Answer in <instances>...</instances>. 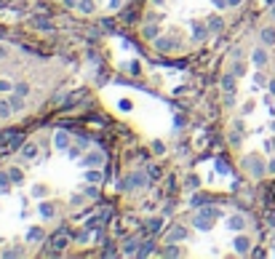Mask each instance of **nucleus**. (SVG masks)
<instances>
[{
  "label": "nucleus",
  "instance_id": "obj_1",
  "mask_svg": "<svg viewBox=\"0 0 275 259\" xmlns=\"http://www.w3.org/2000/svg\"><path fill=\"white\" fill-rule=\"evenodd\" d=\"M243 166H246L248 171V176L251 179H264V176H270V171H267V158H262V155H251V158L243 160Z\"/></svg>",
  "mask_w": 275,
  "mask_h": 259
},
{
  "label": "nucleus",
  "instance_id": "obj_2",
  "mask_svg": "<svg viewBox=\"0 0 275 259\" xmlns=\"http://www.w3.org/2000/svg\"><path fill=\"white\" fill-rule=\"evenodd\" d=\"M251 64H254L256 70H264L267 64H270V48H267V46H259V48L251 51Z\"/></svg>",
  "mask_w": 275,
  "mask_h": 259
},
{
  "label": "nucleus",
  "instance_id": "obj_3",
  "mask_svg": "<svg viewBox=\"0 0 275 259\" xmlns=\"http://www.w3.org/2000/svg\"><path fill=\"white\" fill-rule=\"evenodd\" d=\"M232 248H235V254H240V256L251 254V238L246 232H238V235H235V240H232Z\"/></svg>",
  "mask_w": 275,
  "mask_h": 259
},
{
  "label": "nucleus",
  "instance_id": "obj_4",
  "mask_svg": "<svg viewBox=\"0 0 275 259\" xmlns=\"http://www.w3.org/2000/svg\"><path fill=\"white\" fill-rule=\"evenodd\" d=\"M152 43H155V51H160V54H168L176 48V38H166V35H158Z\"/></svg>",
  "mask_w": 275,
  "mask_h": 259
},
{
  "label": "nucleus",
  "instance_id": "obj_5",
  "mask_svg": "<svg viewBox=\"0 0 275 259\" xmlns=\"http://www.w3.org/2000/svg\"><path fill=\"white\" fill-rule=\"evenodd\" d=\"M83 166H88V168H102V166H104V155H102L99 150L86 152V155H83Z\"/></svg>",
  "mask_w": 275,
  "mask_h": 259
},
{
  "label": "nucleus",
  "instance_id": "obj_6",
  "mask_svg": "<svg viewBox=\"0 0 275 259\" xmlns=\"http://www.w3.org/2000/svg\"><path fill=\"white\" fill-rule=\"evenodd\" d=\"M126 187H134V190H142V187H147V176L142 174V171H134V174L126 176Z\"/></svg>",
  "mask_w": 275,
  "mask_h": 259
},
{
  "label": "nucleus",
  "instance_id": "obj_7",
  "mask_svg": "<svg viewBox=\"0 0 275 259\" xmlns=\"http://www.w3.org/2000/svg\"><path fill=\"white\" fill-rule=\"evenodd\" d=\"M51 246H54V248H59V251H64V248L70 246V232H67V227H62V230L54 235Z\"/></svg>",
  "mask_w": 275,
  "mask_h": 259
},
{
  "label": "nucleus",
  "instance_id": "obj_8",
  "mask_svg": "<svg viewBox=\"0 0 275 259\" xmlns=\"http://www.w3.org/2000/svg\"><path fill=\"white\" fill-rule=\"evenodd\" d=\"M208 32H211V30H208V24H206V22H195V24H192V40L203 43V40L208 38Z\"/></svg>",
  "mask_w": 275,
  "mask_h": 259
},
{
  "label": "nucleus",
  "instance_id": "obj_9",
  "mask_svg": "<svg viewBox=\"0 0 275 259\" xmlns=\"http://www.w3.org/2000/svg\"><path fill=\"white\" fill-rule=\"evenodd\" d=\"M235 88H238V75H235V72H224L222 75V91L224 94H235Z\"/></svg>",
  "mask_w": 275,
  "mask_h": 259
},
{
  "label": "nucleus",
  "instance_id": "obj_10",
  "mask_svg": "<svg viewBox=\"0 0 275 259\" xmlns=\"http://www.w3.org/2000/svg\"><path fill=\"white\" fill-rule=\"evenodd\" d=\"M227 227L235 230V232H243L248 227V222H246V216H243V214H232L230 219H227Z\"/></svg>",
  "mask_w": 275,
  "mask_h": 259
},
{
  "label": "nucleus",
  "instance_id": "obj_11",
  "mask_svg": "<svg viewBox=\"0 0 275 259\" xmlns=\"http://www.w3.org/2000/svg\"><path fill=\"white\" fill-rule=\"evenodd\" d=\"M8 102H11L14 112H22V110L27 107V96H22V94H16V91H11V94H8Z\"/></svg>",
  "mask_w": 275,
  "mask_h": 259
},
{
  "label": "nucleus",
  "instance_id": "obj_12",
  "mask_svg": "<svg viewBox=\"0 0 275 259\" xmlns=\"http://www.w3.org/2000/svg\"><path fill=\"white\" fill-rule=\"evenodd\" d=\"M38 155H40V147H38L35 142H27L24 147H22V158L24 160H35Z\"/></svg>",
  "mask_w": 275,
  "mask_h": 259
},
{
  "label": "nucleus",
  "instance_id": "obj_13",
  "mask_svg": "<svg viewBox=\"0 0 275 259\" xmlns=\"http://www.w3.org/2000/svg\"><path fill=\"white\" fill-rule=\"evenodd\" d=\"M54 144H56L59 147V150H67V147H70V134H67V131H56V134H54Z\"/></svg>",
  "mask_w": 275,
  "mask_h": 259
},
{
  "label": "nucleus",
  "instance_id": "obj_14",
  "mask_svg": "<svg viewBox=\"0 0 275 259\" xmlns=\"http://www.w3.org/2000/svg\"><path fill=\"white\" fill-rule=\"evenodd\" d=\"M16 88V83L11 80V78H6V75H0V96H8V94Z\"/></svg>",
  "mask_w": 275,
  "mask_h": 259
},
{
  "label": "nucleus",
  "instance_id": "obj_15",
  "mask_svg": "<svg viewBox=\"0 0 275 259\" xmlns=\"http://www.w3.org/2000/svg\"><path fill=\"white\" fill-rule=\"evenodd\" d=\"M11 115H14V107H11L8 96H0V118H3V120H8Z\"/></svg>",
  "mask_w": 275,
  "mask_h": 259
},
{
  "label": "nucleus",
  "instance_id": "obj_16",
  "mask_svg": "<svg viewBox=\"0 0 275 259\" xmlns=\"http://www.w3.org/2000/svg\"><path fill=\"white\" fill-rule=\"evenodd\" d=\"M163 230V216H152L150 222H147V232L155 235V232H160Z\"/></svg>",
  "mask_w": 275,
  "mask_h": 259
},
{
  "label": "nucleus",
  "instance_id": "obj_17",
  "mask_svg": "<svg viewBox=\"0 0 275 259\" xmlns=\"http://www.w3.org/2000/svg\"><path fill=\"white\" fill-rule=\"evenodd\" d=\"M206 24H208L211 32H222V30H224V22L219 19V16H208V19H206Z\"/></svg>",
  "mask_w": 275,
  "mask_h": 259
},
{
  "label": "nucleus",
  "instance_id": "obj_18",
  "mask_svg": "<svg viewBox=\"0 0 275 259\" xmlns=\"http://www.w3.org/2000/svg\"><path fill=\"white\" fill-rule=\"evenodd\" d=\"M198 214L208 216V219H219V216H222V211H219V208H214V206H208V203H206L203 208H198Z\"/></svg>",
  "mask_w": 275,
  "mask_h": 259
},
{
  "label": "nucleus",
  "instance_id": "obj_19",
  "mask_svg": "<svg viewBox=\"0 0 275 259\" xmlns=\"http://www.w3.org/2000/svg\"><path fill=\"white\" fill-rule=\"evenodd\" d=\"M211 224H214V219H208V216H203V214L195 216V227H198V230H211Z\"/></svg>",
  "mask_w": 275,
  "mask_h": 259
},
{
  "label": "nucleus",
  "instance_id": "obj_20",
  "mask_svg": "<svg viewBox=\"0 0 275 259\" xmlns=\"http://www.w3.org/2000/svg\"><path fill=\"white\" fill-rule=\"evenodd\" d=\"M155 251V243L152 240H144V243H139V251H136V256H150Z\"/></svg>",
  "mask_w": 275,
  "mask_h": 259
},
{
  "label": "nucleus",
  "instance_id": "obj_21",
  "mask_svg": "<svg viewBox=\"0 0 275 259\" xmlns=\"http://www.w3.org/2000/svg\"><path fill=\"white\" fill-rule=\"evenodd\" d=\"M86 182L102 184V171H99V168H88V174H86Z\"/></svg>",
  "mask_w": 275,
  "mask_h": 259
},
{
  "label": "nucleus",
  "instance_id": "obj_22",
  "mask_svg": "<svg viewBox=\"0 0 275 259\" xmlns=\"http://www.w3.org/2000/svg\"><path fill=\"white\" fill-rule=\"evenodd\" d=\"M43 235H46L43 227H32V230L27 232V240H30V243H38V240H43Z\"/></svg>",
  "mask_w": 275,
  "mask_h": 259
},
{
  "label": "nucleus",
  "instance_id": "obj_23",
  "mask_svg": "<svg viewBox=\"0 0 275 259\" xmlns=\"http://www.w3.org/2000/svg\"><path fill=\"white\" fill-rule=\"evenodd\" d=\"M32 24H35L38 30H48V32L54 30V24H51V22L46 19V16H35V19H32Z\"/></svg>",
  "mask_w": 275,
  "mask_h": 259
},
{
  "label": "nucleus",
  "instance_id": "obj_24",
  "mask_svg": "<svg viewBox=\"0 0 275 259\" xmlns=\"http://www.w3.org/2000/svg\"><path fill=\"white\" fill-rule=\"evenodd\" d=\"M187 227H174V230H171V240H187Z\"/></svg>",
  "mask_w": 275,
  "mask_h": 259
},
{
  "label": "nucleus",
  "instance_id": "obj_25",
  "mask_svg": "<svg viewBox=\"0 0 275 259\" xmlns=\"http://www.w3.org/2000/svg\"><path fill=\"white\" fill-rule=\"evenodd\" d=\"M38 211H40V216H46V219H51L54 214H56V208H54L51 203H40V206H38Z\"/></svg>",
  "mask_w": 275,
  "mask_h": 259
},
{
  "label": "nucleus",
  "instance_id": "obj_26",
  "mask_svg": "<svg viewBox=\"0 0 275 259\" xmlns=\"http://www.w3.org/2000/svg\"><path fill=\"white\" fill-rule=\"evenodd\" d=\"M136 251H139V240H136V238H134V240H126V248H123V254H126V256L136 254Z\"/></svg>",
  "mask_w": 275,
  "mask_h": 259
},
{
  "label": "nucleus",
  "instance_id": "obj_27",
  "mask_svg": "<svg viewBox=\"0 0 275 259\" xmlns=\"http://www.w3.org/2000/svg\"><path fill=\"white\" fill-rule=\"evenodd\" d=\"M94 8H96L94 0H80V3H78V11H83V14H94Z\"/></svg>",
  "mask_w": 275,
  "mask_h": 259
},
{
  "label": "nucleus",
  "instance_id": "obj_28",
  "mask_svg": "<svg viewBox=\"0 0 275 259\" xmlns=\"http://www.w3.org/2000/svg\"><path fill=\"white\" fill-rule=\"evenodd\" d=\"M8 174H11V182H22V179H24V171H22L19 166H11Z\"/></svg>",
  "mask_w": 275,
  "mask_h": 259
},
{
  "label": "nucleus",
  "instance_id": "obj_29",
  "mask_svg": "<svg viewBox=\"0 0 275 259\" xmlns=\"http://www.w3.org/2000/svg\"><path fill=\"white\" fill-rule=\"evenodd\" d=\"M240 134H243V131H230V147H235V150H238V147H240V142H243V139H240Z\"/></svg>",
  "mask_w": 275,
  "mask_h": 259
},
{
  "label": "nucleus",
  "instance_id": "obj_30",
  "mask_svg": "<svg viewBox=\"0 0 275 259\" xmlns=\"http://www.w3.org/2000/svg\"><path fill=\"white\" fill-rule=\"evenodd\" d=\"M8 184H11V174L8 171H0V190L8 192Z\"/></svg>",
  "mask_w": 275,
  "mask_h": 259
},
{
  "label": "nucleus",
  "instance_id": "obj_31",
  "mask_svg": "<svg viewBox=\"0 0 275 259\" xmlns=\"http://www.w3.org/2000/svg\"><path fill=\"white\" fill-rule=\"evenodd\" d=\"M142 35L147 38V40H155V38H158V27H152V24H147V27L142 30Z\"/></svg>",
  "mask_w": 275,
  "mask_h": 259
},
{
  "label": "nucleus",
  "instance_id": "obj_32",
  "mask_svg": "<svg viewBox=\"0 0 275 259\" xmlns=\"http://www.w3.org/2000/svg\"><path fill=\"white\" fill-rule=\"evenodd\" d=\"M232 72L238 75V78H243L246 75V64H243V62H238V56H235V64H232Z\"/></svg>",
  "mask_w": 275,
  "mask_h": 259
},
{
  "label": "nucleus",
  "instance_id": "obj_33",
  "mask_svg": "<svg viewBox=\"0 0 275 259\" xmlns=\"http://www.w3.org/2000/svg\"><path fill=\"white\" fill-rule=\"evenodd\" d=\"M14 91L22 94V96H30V86H27V83H22V80L16 83V88H14Z\"/></svg>",
  "mask_w": 275,
  "mask_h": 259
},
{
  "label": "nucleus",
  "instance_id": "obj_34",
  "mask_svg": "<svg viewBox=\"0 0 275 259\" xmlns=\"http://www.w3.org/2000/svg\"><path fill=\"white\" fill-rule=\"evenodd\" d=\"M206 206V198H203V195H195L192 198V208H203Z\"/></svg>",
  "mask_w": 275,
  "mask_h": 259
},
{
  "label": "nucleus",
  "instance_id": "obj_35",
  "mask_svg": "<svg viewBox=\"0 0 275 259\" xmlns=\"http://www.w3.org/2000/svg\"><path fill=\"white\" fill-rule=\"evenodd\" d=\"M182 251H179L176 246H171V248H166V251H160V256H179Z\"/></svg>",
  "mask_w": 275,
  "mask_h": 259
},
{
  "label": "nucleus",
  "instance_id": "obj_36",
  "mask_svg": "<svg viewBox=\"0 0 275 259\" xmlns=\"http://www.w3.org/2000/svg\"><path fill=\"white\" fill-rule=\"evenodd\" d=\"M152 152L155 155H163V152H166V144H163V142H152Z\"/></svg>",
  "mask_w": 275,
  "mask_h": 259
},
{
  "label": "nucleus",
  "instance_id": "obj_37",
  "mask_svg": "<svg viewBox=\"0 0 275 259\" xmlns=\"http://www.w3.org/2000/svg\"><path fill=\"white\" fill-rule=\"evenodd\" d=\"M3 256H6V259H14V256H22V248H8V251H3Z\"/></svg>",
  "mask_w": 275,
  "mask_h": 259
},
{
  "label": "nucleus",
  "instance_id": "obj_38",
  "mask_svg": "<svg viewBox=\"0 0 275 259\" xmlns=\"http://www.w3.org/2000/svg\"><path fill=\"white\" fill-rule=\"evenodd\" d=\"M216 171L219 174H230V166H227L224 160H216Z\"/></svg>",
  "mask_w": 275,
  "mask_h": 259
},
{
  "label": "nucleus",
  "instance_id": "obj_39",
  "mask_svg": "<svg viewBox=\"0 0 275 259\" xmlns=\"http://www.w3.org/2000/svg\"><path fill=\"white\" fill-rule=\"evenodd\" d=\"M19 147H24V142H22V136L16 134V136L11 139V150H19Z\"/></svg>",
  "mask_w": 275,
  "mask_h": 259
},
{
  "label": "nucleus",
  "instance_id": "obj_40",
  "mask_svg": "<svg viewBox=\"0 0 275 259\" xmlns=\"http://www.w3.org/2000/svg\"><path fill=\"white\" fill-rule=\"evenodd\" d=\"M80 150H83L80 144H78V147H67V155H70V158H78V155H80Z\"/></svg>",
  "mask_w": 275,
  "mask_h": 259
},
{
  "label": "nucleus",
  "instance_id": "obj_41",
  "mask_svg": "<svg viewBox=\"0 0 275 259\" xmlns=\"http://www.w3.org/2000/svg\"><path fill=\"white\" fill-rule=\"evenodd\" d=\"M214 8L216 11H224V8H230V3H227V0H214Z\"/></svg>",
  "mask_w": 275,
  "mask_h": 259
},
{
  "label": "nucleus",
  "instance_id": "obj_42",
  "mask_svg": "<svg viewBox=\"0 0 275 259\" xmlns=\"http://www.w3.org/2000/svg\"><path fill=\"white\" fill-rule=\"evenodd\" d=\"M187 187H192V190H195V187H200V179H198V176L192 174L190 179H187Z\"/></svg>",
  "mask_w": 275,
  "mask_h": 259
},
{
  "label": "nucleus",
  "instance_id": "obj_43",
  "mask_svg": "<svg viewBox=\"0 0 275 259\" xmlns=\"http://www.w3.org/2000/svg\"><path fill=\"white\" fill-rule=\"evenodd\" d=\"M147 174H150L152 179H158V176H160V168H158V166H150V168H147Z\"/></svg>",
  "mask_w": 275,
  "mask_h": 259
},
{
  "label": "nucleus",
  "instance_id": "obj_44",
  "mask_svg": "<svg viewBox=\"0 0 275 259\" xmlns=\"http://www.w3.org/2000/svg\"><path fill=\"white\" fill-rule=\"evenodd\" d=\"M6 56H8V46H3V43H0V62H3Z\"/></svg>",
  "mask_w": 275,
  "mask_h": 259
},
{
  "label": "nucleus",
  "instance_id": "obj_45",
  "mask_svg": "<svg viewBox=\"0 0 275 259\" xmlns=\"http://www.w3.org/2000/svg\"><path fill=\"white\" fill-rule=\"evenodd\" d=\"M43 192H46L43 184H35V187H32V195H43Z\"/></svg>",
  "mask_w": 275,
  "mask_h": 259
},
{
  "label": "nucleus",
  "instance_id": "obj_46",
  "mask_svg": "<svg viewBox=\"0 0 275 259\" xmlns=\"http://www.w3.org/2000/svg\"><path fill=\"white\" fill-rule=\"evenodd\" d=\"M78 144H80L83 150H86V147H88V139H86V136H78Z\"/></svg>",
  "mask_w": 275,
  "mask_h": 259
},
{
  "label": "nucleus",
  "instance_id": "obj_47",
  "mask_svg": "<svg viewBox=\"0 0 275 259\" xmlns=\"http://www.w3.org/2000/svg\"><path fill=\"white\" fill-rule=\"evenodd\" d=\"M227 3H230V8H238V6L243 3V0H227Z\"/></svg>",
  "mask_w": 275,
  "mask_h": 259
},
{
  "label": "nucleus",
  "instance_id": "obj_48",
  "mask_svg": "<svg viewBox=\"0 0 275 259\" xmlns=\"http://www.w3.org/2000/svg\"><path fill=\"white\" fill-rule=\"evenodd\" d=\"M80 3V0H64V6H70V8H72V6H78Z\"/></svg>",
  "mask_w": 275,
  "mask_h": 259
},
{
  "label": "nucleus",
  "instance_id": "obj_49",
  "mask_svg": "<svg viewBox=\"0 0 275 259\" xmlns=\"http://www.w3.org/2000/svg\"><path fill=\"white\" fill-rule=\"evenodd\" d=\"M120 3H123V0H110V6H112V8H118Z\"/></svg>",
  "mask_w": 275,
  "mask_h": 259
},
{
  "label": "nucleus",
  "instance_id": "obj_50",
  "mask_svg": "<svg viewBox=\"0 0 275 259\" xmlns=\"http://www.w3.org/2000/svg\"><path fill=\"white\" fill-rule=\"evenodd\" d=\"M270 22H275V6H272V8H270Z\"/></svg>",
  "mask_w": 275,
  "mask_h": 259
},
{
  "label": "nucleus",
  "instance_id": "obj_51",
  "mask_svg": "<svg viewBox=\"0 0 275 259\" xmlns=\"http://www.w3.org/2000/svg\"><path fill=\"white\" fill-rule=\"evenodd\" d=\"M152 3H155V6H163V0H152Z\"/></svg>",
  "mask_w": 275,
  "mask_h": 259
},
{
  "label": "nucleus",
  "instance_id": "obj_52",
  "mask_svg": "<svg viewBox=\"0 0 275 259\" xmlns=\"http://www.w3.org/2000/svg\"><path fill=\"white\" fill-rule=\"evenodd\" d=\"M0 120H3V118H0Z\"/></svg>",
  "mask_w": 275,
  "mask_h": 259
}]
</instances>
